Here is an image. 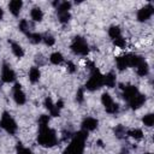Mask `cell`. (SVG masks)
Returning <instances> with one entry per match:
<instances>
[{"label":"cell","mask_w":154,"mask_h":154,"mask_svg":"<svg viewBox=\"0 0 154 154\" xmlns=\"http://www.w3.org/2000/svg\"><path fill=\"white\" fill-rule=\"evenodd\" d=\"M144 59L137 54H128V61H129V66L136 67L141 61H143Z\"/></svg>","instance_id":"cell-18"},{"label":"cell","mask_w":154,"mask_h":154,"mask_svg":"<svg viewBox=\"0 0 154 154\" xmlns=\"http://www.w3.org/2000/svg\"><path fill=\"white\" fill-rule=\"evenodd\" d=\"M30 16H31V19L35 20V22H41L42 18H43V12L40 7H34L30 12Z\"/></svg>","instance_id":"cell-20"},{"label":"cell","mask_w":154,"mask_h":154,"mask_svg":"<svg viewBox=\"0 0 154 154\" xmlns=\"http://www.w3.org/2000/svg\"><path fill=\"white\" fill-rule=\"evenodd\" d=\"M49 123V116L47 114H41L38 118V126H43V125H48Z\"/></svg>","instance_id":"cell-31"},{"label":"cell","mask_w":154,"mask_h":154,"mask_svg":"<svg viewBox=\"0 0 154 154\" xmlns=\"http://www.w3.org/2000/svg\"><path fill=\"white\" fill-rule=\"evenodd\" d=\"M103 85L108 88H113L116 85V75L113 72H108L103 76Z\"/></svg>","instance_id":"cell-16"},{"label":"cell","mask_w":154,"mask_h":154,"mask_svg":"<svg viewBox=\"0 0 154 154\" xmlns=\"http://www.w3.org/2000/svg\"><path fill=\"white\" fill-rule=\"evenodd\" d=\"M103 85V75H101V72L95 67L91 71V75L88 79V82L85 83V89L94 91L96 89H100Z\"/></svg>","instance_id":"cell-3"},{"label":"cell","mask_w":154,"mask_h":154,"mask_svg":"<svg viewBox=\"0 0 154 154\" xmlns=\"http://www.w3.org/2000/svg\"><path fill=\"white\" fill-rule=\"evenodd\" d=\"M2 17H4V11H2V8L0 7V19H2Z\"/></svg>","instance_id":"cell-38"},{"label":"cell","mask_w":154,"mask_h":154,"mask_svg":"<svg viewBox=\"0 0 154 154\" xmlns=\"http://www.w3.org/2000/svg\"><path fill=\"white\" fill-rule=\"evenodd\" d=\"M71 8V2L69 1H63L59 4V6L57 7V13L59 12H69V10Z\"/></svg>","instance_id":"cell-26"},{"label":"cell","mask_w":154,"mask_h":154,"mask_svg":"<svg viewBox=\"0 0 154 154\" xmlns=\"http://www.w3.org/2000/svg\"><path fill=\"white\" fill-rule=\"evenodd\" d=\"M142 122H143V124L147 125V126H153V124H154V114H152V113L146 114V116L143 117Z\"/></svg>","instance_id":"cell-27"},{"label":"cell","mask_w":154,"mask_h":154,"mask_svg":"<svg viewBox=\"0 0 154 154\" xmlns=\"http://www.w3.org/2000/svg\"><path fill=\"white\" fill-rule=\"evenodd\" d=\"M128 135L130 137L135 138V140H141L143 137V132H142L141 129H131V130L128 131Z\"/></svg>","instance_id":"cell-25"},{"label":"cell","mask_w":154,"mask_h":154,"mask_svg":"<svg viewBox=\"0 0 154 154\" xmlns=\"http://www.w3.org/2000/svg\"><path fill=\"white\" fill-rule=\"evenodd\" d=\"M58 17H59L60 23L65 24V23H67V22L70 20L71 14H70V12H59V13H58Z\"/></svg>","instance_id":"cell-28"},{"label":"cell","mask_w":154,"mask_h":154,"mask_svg":"<svg viewBox=\"0 0 154 154\" xmlns=\"http://www.w3.org/2000/svg\"><path fill=\"white\" fill-rule=\"evenodd\" d=\"M40 76H41V72H40L38 67L32 66V67L30 69V71H29V81H30L31 83H36V82H38Z\"/></svg>","instance_id":"cell-17"},{"label":"cell","mask_w":154,"mask_h":154,"mask_svg":"<svg viewBox=\"0 0 154 154\" xmlns=\"http://www.w3.org/2000/svg\"><path fill=\"white\" fill-rule=\"evenodd\" d=\"M120 34H122L120 28H119V26H117V25H112V26L108 29V35H109V37H111V38H113V40H116V38H118V37H120Z\"/></svg>","instance_id":"cell-23"},{"label":"cell","mask_w":154,"mask_h":154,"mask_svg":"<svg viewBox=\"0 0 154 154\" xmlns=\"http://www.w3.org/2000/svg\"><path fill=\"white\" fill-rule=\"evenodd\" d=\"M88 132L84 130H81L75 134L72 141L67 146V148L64 150L63 154H83L84 150V142L87 140Z\"/></svg>","instance_id":"cell-1"},{"label":"cell","mask_w":154,"mask_h":154,"mask_svg":"<svg viewBox=\"0 0 154 154\" xmlns=\"http://www.w3.org/2000/svg\"><path fill=\"white\" fill-rule=\"evenodd\" d=\"M26 36H28V38L31 43H40L42 41V35H40L38 32H30L29 31L26 34Z\"/></svg>","instance_id":"cell-24"},{"label":"cell","mask_w":154,"mask_h":154,"mask_svg":"<svg viewBox=\"0 0 154 154\" xmlns=\"http://www.w3.org/2000/svg\"><path fill=\"white\" fill-rule=\"evenodd\" d=\"M66 66H67V71H69L70 73H73V72L76 71V66H75V64H73L72 61H67Z\"/></svg>","instance_id":"cell-35"},{"label":"cell","mask_w":154,"mask_h":154,"mask_svg":"<svg viewBox=\"0 0 154 154\" xmlns=\"http://www.w3.org/2000/svg\"><path fill=\"white\" fill-rule=\"evenodd\" d=\"M18 26H19V30H20V31H23V32H25V34L29 32V30H28V29H29V23H28L25 19H22V20L19 22V25H18Z\"/></svg>","instance_id":"cell-30"},{"label":"cell","mask_w":154,"mask_h":154,"mask_svg":"<svg viewBox=\"0 0 154 154\" xmlns=\"http://www.w3.org/2000/svg\"><path fill=\"white\" fill-rule=\"evenodd\" d=\"M49 60H51V63H52V64H54V65H59V64H61V63H63L64 57H63V54H61V53H59V52H54V53H52V54H51Z\"/></svg>","instance_id":"cell-22"},{"label":"cell","mask_w":154,"mask_h":154,"mask_svg":"<svg viewBox=\"0 0 154 154\" xmlns=\"http://www.w3.org/2000/svg\"><path fill=\"white\" fill-rule=\"evenodd\" d=\"M144 101H146V96L138 93V94L135 95L132 99H130L128 102H129V105H130V107H131L132 109H137V108H140V107L144 103Z\"/></svg>","instance_id":"cell-12"},{"label":"cell","mask_w":154,"mask_h":154,"mask_svg":"<svg viewBox=\"0 0 154 154\" xmlns=\"http://www.w3.org/2000/svg\"><path fill=\"white\" fill-rule=\"evenodd\" d=\"M13 99H14L16 103H18V105H24L26 101L25 94L22 90V85L19 83H16L13 87Z\"/></svg>","instance_id":"cell-9"},{"label":"cell","mask_w":154,"mask_h":154,"mask_svg":"<svg viewBox=\"0 0 154 154\" xmlns=\"http://www.w3.org/2000/svg\"><path fill=\"white\" fill-rule=\"evenodd\" d=\"M101 102L102 105L105 106V109L107 113H111V114H116L118 111H119V106L112 100L111 95L108 93H103L101 95Z\"/></svg>","instance_id":"cell-6"},{"label":"cell","mask_w":154,"mask_h":154,"mask_svg":"<svg viewBox=\"0 0 154 154\" xmlns=\"http://www.w3.org/2000/svg\"><path fill=\"white\" fill-rule=\"evenodd\" d=\"M0 126H1L6 132H8L10 135H14L16 131H17V124H16L14 119L10 116V113H7V112H4L2 116H1Z\"/></svg>","instance_id":"cell-5"},{"label":"cell","mask_w":154,"mask_h":154,"mask_svg":"<svg viewBox=\"0 0 154 154\" xmlns=\"http://www.w3.org/2000/svg\"><path fill=\"white\" fill-rule=\"evenodd\" d=\"M120 154H125V153H120Z\"/></svg>","instance_id":"cell-40"},{"label":"cell","mask_w":154,"mask_h":154,"mask_svg":"<svg viewBox=\"0 0 154 154\" xmlns=\"http://www.w3.org/2000/svg\"><path fill=\"white\" fill-rule=\"evenodd\" d=\"M76 99H77L78 102H82V101H83V89H79V90L77 91V96H76Z\"/></svg>","instance_id":"cell-36"},{"label":"cell","mask_w":154,"mask_h":154,"mask_svg":"<svg viewBox=\"0 0 154 154\" xmlns=\"http://www.w3.org/2000/svg\"><path fill=\"white\" fill-rule=\"evenodd\" d=\"M22 6H23V2L20 0H12L10 4H8V8H10V12L13 14V16H18L20 10H22Z\"/></svg>","instance_id":"cell-14"},{"label":"cell","mask_w":154,"mask_h":154,"mask_svg":"<svg viewBox=\"0 0 154 154\" xmlns=\"http://www.w3.org/2000/svg\"><path fill=\"white\" fill-rule=\"evenodd\" d=\"M42 41H43L47 46H53L54 42H55V38H54L52 35H46V36L42 37Z\"/></svg>","instance_id":"cell-32"},{"label":"cell","mask_w":154,"mask_h":154,"mask_svg":"<svg viewBox=\"0 0 154 154\" xmlns=\"http://www.w3.org/2000/svg\"><path fill=\"white\" fill-rule=\"evenodd\" d=\"M146 154H152V153H146Z\"/></svg>","instance_id":"cell-39"},{"label":"cell","mask_w":154,"mask_h":154,"mask_svg":"<svg viewBox=\"0 0 154 154\" xmlns=\"http://www.w3.org/2000/svg\"><path fill=\"white\" fill-rule=\"evenodd\" d=\"M55 106H57L59 109H61V108H63V106H64V102H63V100H59V101L55 103Z\"/></svg>","instance_id":"cell-37"},{"label":"cell","mask_w":154,"mask_h":154,"mask_svg":"<svg viewBox=\"0 0 154 154\" xmlns=\"http://www.w3.org/2000/svg\"><path fill=\"white\" fill-rule=\"evenodd\" d=\"M45 107L48 109V112H49L51 116H53V117H58L59 113H60V109L53 103V101H52L51 97H46V99H45Z\"/></svg>","instance_id":"cell-13"},{"label":"cell","mask_w":154,"mask_h":154,"mask_svg":"<svg viewBox=\"0 0 154 154\" xmlns=\"http://www.w3.org/2000/svg\"><path fill=\"white\" fill-rule=\"evenodd\" d=\"M97 124H99V122L95 119V118H91V117H88V118H85L83 122H82V130H84V131H93V130H95L96 128H97Z\"/></svg>","instance_id":"cell-11"},{"label":"cell","mask_w":154,"mask_h":154,"mask_svg":"<svg viewBox=\"0 0 154 154\" xmlns=\"http://www.w3.org/2000/svg\"><path fill=\"white\" fill-rule=\"evenodd\" d=\"M148 71H149V67H148V64L143 60V61H141L137 66H136V72H137V75L138 76H146V75H148Z\"/></svg>","instance_id":"cell-19"},{"label":"cell","mask_w":154,"mask_h":154,"mask_svg":"<svg viewBox=\"0 0 154 154\" xmlns=\"http://www.w3.org/2000/svg\"><path fill=\"white\" fill-rule=\"evenodd\" d=\"M113 42H114V45H116L117 47H119V48H125V46H126V41H125V38H123L122 36L118 37V38H116V40H113Z\"/></svg>","instance_id":"cell-33"},{"label":"cell","mask_w":154,"mask_h":154,"mask_svg":"<svg viewBox=\"0 0 154 154\" xmlns=\"http://www.w3.org/2000/svg\"><path fill=\"white\" fill-rule=\"evenodd\" d=\"M57 135L53 129H51L48 125L38 126V135H37V142L42 147H53L57 144Z\"/></svg>","instance_id":"cell-2"},{"label":"cell","mask_w":154,"mask_h":154,"mask_svg":"<svg viewBox=\"0 0 154 154\" xmlns=\"http://www.w3.org/2000/svg\"><path fill=\"white\" fill-rule=\"evenodd\" d=\"M70 47H71V51L75 54H78V55H87L89 53V46L82 36L73 37Z\"/></svg>","instance_id":"cell-4"},{"label":"cell","mask_w":154,"mask_h":154,"mask_svg":"<svg viewBox=\"0 0 154 154\" xmlns=\"http://www.w3.org/2000/svg\"><path fill=\"white\" fill-rule=\"evenodd\" d=\"M153 12H154V7H153L152 4H149V5L144 6V7H142L141 10H138V12H137V19L140 22H146L147 19H149L152 17Z\"/></svg>","instance_id":"cell-7"},{"label":"cell","mask_w":154,"mask_h":154,"mask_svg":"<svg viewBox=\"0 0 154 154\" xmlns=\"http://www.w3.org/2000/svg\"><path fill=\"white\" fill-rule=\"evenodd\" d=\"M114 132H116V135H117L118 137H122V135L125 134V130H124V128H123L122 125H118V126L114 129Z\"/></svg>","instance_id":"cell-34"},{"label":"cell","mask_w":154,"mask_h":154,"mask_svg":"<svg viewBox=\"0 0 154 154\" xmlns=\"http://www.w3.org/2000/svg\"><path fill=\"white\" fill-rule=\"evenodd\" d=\"M116 64H117V67L118 70H124L126 67H129V61H128V54L125 55H120V57H117L116 58Z\"/></svg>","instance_id":"cell-15"},{"label":"cell","mask_w":154,"mask_h":154,"mask_svg":"<svg viewBox=\"0 0 154 154\" xmlns=\"http://www.w3.org/2000/svg\"><path fill=\"white\" fill-rule=\"evenodd\" d=\"M10 43H11L12 53H13L17 58H22V57L24 55V51H23V48H22L18 43H16V42H13V41H10Z\"/></svg>","instance_id":"cell-21"},{"label":"cell","mask_w":154,"mask_h":154,"mask_svg":"<svg viewBox=\"0 0 154 154\" xmlns=\"http://www.w3.org/2000/svg\"><path fill=\"white\" fill-rule=\"evenodd\" d=\"M16 149H17V153H18V154H32V153H31V150H30L29 148H25L20 142H18V143H17Z\"/></svg>","instance_id":"cell-29"},{"label":"cell","mask_w":154,"mask_h":154,"mask_svg":"<svg viewBox=\"0 0 154 154\" xmlns=\"http://www.w3.org/2000/svg\"><path fill=\"white\" fill-rule=\"evenodd\" d=\"M1 79H2V82H5V83H10V82H13V81L16 79V73H14V71H13L7 64H4V65H2Z\"/></svg>","instance_id":"cell-8"},{"label":"cell","mask_w":154,"mask_h":154,"mask_svg":"<svg viewBox=\"0 0 154 154\" xmlns=\"http://www.w3.org/2000/svg\"><path fill=\"white\" fill-rule=\"evenodd\" d=\"M122 89H123V97L124 100L129 101L130 99H132L135 95L138 94V89L135 87V85H120Z\"/></svg>","instance_id":"cell-10"}]
</instances>
